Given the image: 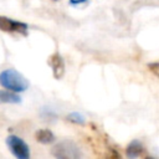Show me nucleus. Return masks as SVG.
I'll return each instance as SVG.
<instances>
[{"label": "nucleus", "mask_w": 159, "mask_h": 159, "mask_svg": "<svg viewBox=\"0 0 159 159\" xmlns=\"http://www.w3.org/2000/svg\"><path fill=\"white\" fill-rule=\"evenodd\" d=\"M0 83L5 89L14 92H24L29 88V81L16 70L6 68L0 73Z\"/></svg>", "instance_id": "obj_1"}, {"label": "nucleus", "mask_w": 159, "mask_h": 159, "mask_svg": "<svg viewBox=\"0 0 159 159\" xmlns=\"http://www.w3.org/2000/svg\"><path fill=\"white\" fill-rule=\"evenodd\" d=\"M52 155L56 159H83V154L76 143L61 140L52 147Z\"/></svg>", "instance_id": "obj_2"}, {"label": "nucleus", "mask_w": 159, "mask_h": 159, "mask_svg": "<svg viewBox=\"0 0 159 159\" xmlns=\"http://www.w3.org/2000/svg\"><path fill=\"white\" fill-rule=\"evenodd\" d=\"M6 144L16 159H30V148L26 142L20 137L10 134L6 138Z\"/></svg>", "instance_id": "obj_3"}, {"label": "nucleus", "mask_w": 159, "mask_h": 159, "mask_svg": "<svg viewBox=\"0 0 159 159\" xmlns=\"http://www.w3.org/2000/svg\"><path fill=\"white\" fill-rule=\"evenodd\" d=\"M0 30L5 31V32H10V34H20V35L26 36L29 26H27L26 22L16 21V20H12V19L1 16L0 17Z\"/></svg>", "instance_id": "obj_4"}, {"label": "nucleus", "mask_w": 159, "mask_h": 159, "mask_svg": "<svg viewBox=\"0 0 159 159\" xmlns=\"http://www.w3.org/2000/svg\"><path fill=\"white\" fill-rule=\"evenodd\" d=\"M48 66L52 70V75L56 80H60L65 75V61L62 58V56L56 52L53 53L50 58H48Z\"/></svg>", "instance_id": "obj_5"}, {"label": "nucleus", "mask_w": 159, "mask_h": 159, "mask_svg": "<svg viewBox=\"0 0 159 159\" xmlns=\"http://www.w3.org/2000/svg\"><path fill=\"white\" fill-rule=\"evenodd\" d=\"M143 150H144L143 143L140 140H138V139H133L128 144V147L125 149V154H127V157L129 159H137L143 153Z\"/></svg>", "instance_id": "obj_6"}, {"label": "nucleus", "mask_w": 159, "mask_h": 159, "mask_svg": "<svg viewBox=\"0 0 159 159\" xmlns=\"http://www.w3.org/2000/svg\"><path fill=\"white\" fill-rule=\"evenodd\" d=\"M0 102L1 103H10V104H19L22 102V98L17 94V92L2 89V91H0Z\"/></svg>", "instance_id": "obj_7"}, {"label": "nucleus", "mask_w": 159, "mask_h": 159, "mask_svg": "<svg viewBox=\"0 0 159 159\" xmlns=\"http://www.w3.org/2000/svg\"><path fill=\"white\" fill-rule=\"evenodd\" d=\"M35 139L41 144H51L56 140V137L50 129L43 128V129H39L35 132Z\"/></svg>", "instance_id": "obj_8"}, {"label": "nucleus", "mask_w": 159, "mask_h": 159, "mask_svg": "<svg viewBox=\"0 0 159 159\" xmlns=\"http://www.w3.org/2000/svg\"><path fill=\"white\" fill-rule=\"evenodd\" d=\"M67 119L71 123H75V124H84L86 123V118L80 112H71V113H68L67 114Z\"/></svg>", "instance_id": "obj_9"}, {"label": "nucleus", "mask_w": 159, "mask_h": 159, "mask_svg": "<svg viewBox=\"0 0 159 159\" xmlns=\"http://www.w3.org/2000/svg\"><path fill=\"white\" fill-rule=\"evenodd\" d=\"M108 159H122V157L118 154V152H117L116 149H109Z\"/></svg>", "instance_id": "obj_10"}, {"label": "nucleus", "mask_w": 159, "mask_h": 159, "mask_svg": "<svg viewBox=\"0 0 159 159\" xmlns=\"http://www.w3.org/2000/svg\"><path fill=\"white\" fill-rule=\"evenodd\" d=\"M87 0H70V4L72 5H78V4H82V2H86Z\"/></svg>", "instance_id": "obj_11"}, {"label": "nucleus", "mask_w": 159, "mask_h": 159, "mask_svg": "<svg viewBox=\"0 0 159 159\" xmlns=\"http://www.w3.org/2000/svg\"><path fill=\"white\" fill-rule=\"evenodd\" d=\"M144 159H155V158H154V157H145Z\"/></svg>", "instance_id": "obj_12"}, {"label": "nucleus", "mask_w": 159, "mask_h": 159, "mask_svg": "<svg viewBox=\"0 0 159 159\" xmlns=\"http://www.w3.org/2000/svg\"><path fill=\"white\" fill-rule=\"evenodd\" d=\"M55 1H56V0H55Z\"/></svg>", "instance_id": "obj_13"}]
</instances>
